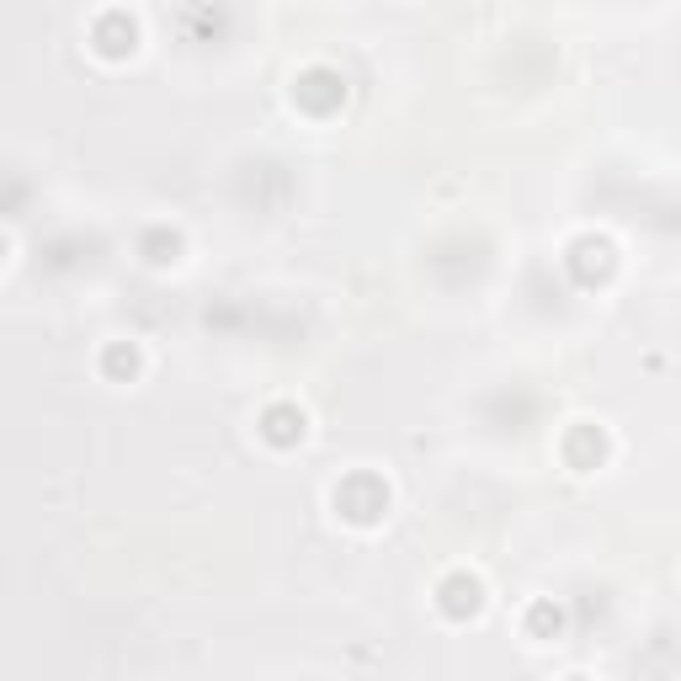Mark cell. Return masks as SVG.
<instances>
[{
	"label": "cell",
	"instance_id": "6da1fadb",
	"mask_svg": "<svg viewBox=\"0 0 681 681\" xmlns=\"http://www.w3.org/2000/svg\"><path fill=\"white\" fill-rule=\"evenodd\" d=\"M336 511L346 522H357V527H373L389 511V485L378 474H346L336 485Z\"/></svg>",
	"mask_w": 681,
	"mask_h": 681
},
{
	"label": "cell",
	"instance_id": "7a4b0ae2",
	"mask_svg": "<svg viewBox=\"0 0 681 681\" xmlns=\"http://www.w3.org/2000/svg\"><path fill=\"white\" fill-rule=\"evenodd\" d=\"M293 97H298V107H309V112H336L340 97H346V86H340L336 70H325V65H315V70L298 75V86H293Z\"/></svg>",
	"mask_w": 681,
	"mask_h": 681
},
{
	"label": "cell",
	"instance_id": "3957f363",
	"mask_svg": "<svg viewBox=\"0 0 681 681\" xmlns=\"http://www.w3.org/2000/svg\"><path fill=\"white\" fill-rule=\"evenodd\" d=\"M480 602H485V591H480V581H474V575H447V581L437 585V608L447 612L453 623L474 618V612H480Z\"/></svg>",
	"mask_w": 681,
	"mask_h": 681
},
{
	"label": "cell",
	"instance_id": "277c9868",
	"mask_svg": "<svg viewBox=\"0 0 681 681\" xmlns=\"http://www.w3.org/2000/svg\"><path fill=\"white\" fill-rule=\"evenodd\" d=\"M97 49L107 53V59H122V53H134V38H139V27H134V17L128 11H101L97 17Z\"/></svg>",
	"mask_w": 681,
	"mask_h": 681
},
{
	"label": "cell",
	"instance_id": "5b68a950",
	"mask_svg": "<svg viewBox=\"0 0 681 681\" xmlns=\"http://www.w3.org/2000/svg\"><path fill=\"white\" fill-rule=\"evenodd\" d=\"M570 272L581 277V283H602L612 272V245L596 240V235H585V240L570 245Z\"/></svg>",
	"mask_w": 681,
	"mask_h": 681
},
{
	"label": "cell",
	"instance_id": "8992f818",
	"mask_svg": "<svg viewBox=\"0 0 681 681\" xmlns=\"http://www.w3.org/2000/svg\"><path fill=\"white\" fill-rule=\"evenodd\" d=\"M261 437H267L272 447H298V442H304V411H298V405H267Z\"/></svg>",
	"mask_w": 681,
	"mask_h": 681
},
{
	"label": "cell",
	"instance_id": "52a82bcc",
	"mask_svg": "<svg viewBox=\"0 0 681 681\" xmlns=\"http://www.w3.org/2000/svg\"><path fill=\"white\" fill-rule=\"evenodd\" d=\"M564 453H570V463H575V468H596V463H602V453H608V442H602V432H596V426H575V432H570V442H564Z\"/></svg>",
	"mask_w": 681,
	"mask_h": 681
},
{
	"label": "cell",
	"instance_id": "ba28073f",
	"mask_svg": "<svg viewBox=\"0 0 681 681\" xmlns=\"http://www.w3.org/2000/svg\"><path fill=\"white\" fill-rule=\"evenodd\" d=\"M560 629H564V612L554 602H533L527 608V633L533 639H560Z\"/></svg>",
	"mask_w": 681,
	"mask_h": 681
},
{
	"label": "cell",
	"instance_id": "9c48e42d",
	"mask_svg": "<svg viewBox=\"0 0 681 681\" xmlns=\"http://www.w3.org/2000/svg\"><path fill=\"white\" fill-rule=\"evenodd\" d=\"M101 367H107L112 378H134V373H139V346L112 340V346H107V357H101Z\"/></svg>",
	"mask_w": 681,
	"mask_h": 681
},
{
	"label": "cell",
	"instance_id": "30bf717a",
	"mask_svg": "<svg viewBox=\"0 0 681 681\" xmlns=\"http://www.w3.org/2000/svg\"><path fill=\"white\" fill-rule=\"evenodd\" d=\"M176 250H181V240H176L170 229H149V235H145V256L155 261V267H166V261H176Z\"/></svg>",
	"mask_w": 681,
	"mask_h": 681
},
{
	"label": "cell",
	"instance_id": "8fae6325",
	"mask_svg": "<svg viewBox=\"0 0 681 681\" xmlns=\"http://www.w3.org/2000/svg\"><path fill=\"white\" fill-rule=\"evenodd\" d=\"M0 256H6V240H0Z\"/></svg>",
	"mask_w": 681,
	"mask_h": 681
},
{
	"label": "cell",
	"instance_id": "7c38bea8",
	"mask_svg": "<svg viewBox=\"0 0 681 681\" xmlns=\"http://www.w3.org/2000/svg\"><path fill=\"white\" fill-rule=\"evenodd\" d=\"M570 681H585V677H570Z\"/></svg>",
	"mask_w": 681,
	"mask_h": 681
}]
</instances>
